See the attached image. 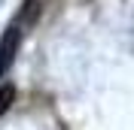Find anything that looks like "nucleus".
Returning <instances> with one entry per match:
<instances>
[{"mask_svg":"<svg viewBox=\"0 0 134 130\" xmlns=\"http://www.w3.org/2000/svg\"><path fill=\"white\" fill-rule=\"evenodd\" d=\"M43 6H46V0H25L21 3V9H18V27H34L37 21H40L43 15Z\"/></svg>","mask_w":134,"mask_h":130,"instance_id":"2","label":"nucleus"},{"mask_svg":"<svg viewBox=\"0 0 134 130\" xmlns=\"http://www.w3.org/2000/svg\"><path fill=\"white\" fill-rule=\"evenodd\" d=\"M18 46H21V30H18V24H12L3 33V40H0V79L9 73V67L15 64Z\"/></svg>","mask_w":134,"mask_h":130,"instance_id":"1","label":"nucleus"},{"mask_svg":"<svg viewBox=\"0 0 134 130\" xmlns=\"http://www.w3.org/2000/svg\"><path fill=\"white\" fill-rule=\"evenodd\" d=\"M12 103H15V85H3L0 88V115H6Z\"/></svg>","mask_w":134,"mask_h":130,"instance_id":"3","label":"nucleus"}]
</instances>
